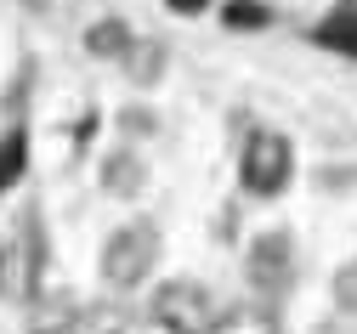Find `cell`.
Here are the masks:
<instances>
[{
    "label": "cell",
    "instance_id": "12",
    "mask_svg": "<svg viewBox=\"0 0 357 334\" xmlns=\"http://www.w3.org/2000/svg\"><path fill=\"white\" fill-rule=\"evenodd\" d=\"M215 334H278V317H273V312L250 317L244 306H227V312H221V328H215Z\"/></svg>",
    "mask_w": 357,
    "mask_h": 334
},
{
    "label": "cell",
    "instance_id": "10",
    "mask_svg": "<svg viewBox=\"0 0 357 334\" xmlns=\"http://www.w3.org/2000/svg\"><path fill=\"white\" fill-rule=\"evenodd\" d=\"M318 40L335 45V52H346V57H357V6H340V12L318 29Z\"/></svg>",
    "mask_w": 357,
    "mask_h": 334
},
{
    "label": "cell",
    "instance_id": "2",
    "mask_svg": "<svg viewBox=\"0 0 357 334\" xmlns=\"http://www.w3.org/2000/svg\"><path fill=\"white\" fill-rule=\"evenodd\" d=\"M46 232H40V215L23 210L17 227L0 238V301H12V306H29L40 295V278H46Z\"/></svg>",
    "mask_w": 357,
    "mask_h": 334
},
{
    "label": "cell",
    "instance_id": "9",
    "mask_svg": "<svg viewBox=\"0 0 357 334\" xmlns=\"http://www.w3.org/2000/svg\"><path fill=\"white\" fill-rule=\"evenodd\" d=\"M125 68H130V79H137V85H153L159 68H165V45H159V40H137V45L125 52Z\"/></svg>",
    "mask_w": 357,
    "mask_h": 334
},
{
    "label": "cell",
    "instance_id": "8",
    "mask_svg": "<svg viewBox=\"0 0 357 334\" xmlns=\"http://www.w3.org/2000/svg\"><path fill=\"white\" fill-rule=\"evenodd\" d=\"M130 45H137V29H130L125 17H97L91 29H85V52L102 57V63H125Z\"/></svg>",
    "mask_w": 357,
    "mask_h": 334
},
{
    "label": "cell",
    "instance_id": "3",
    "mask_svg": "<svg viewBox=\"0 0 357 334\" xmlns=\"http://www.w3.org/2000/svg\"><path fill=\"white\" fill-rule=\"evenodd\" d=\"M221 306L210 283L199 278H165L159 289L148 295V317L165 328V334H215L221 328Z\"/></svg>",
    "mask_w": 357,
    "mask_h": 334
},
{
    "label": "cell",
    "instance_id": "14",
    "mask_svg": "<svg viewBox=\"0 0 357 334\" xmlns=\"http://www.w3.org/2000/svg\"><path fill=\"white\" fill-rule=\"evenodd\" d=\"M148 125H153L148 114H125V130H130V136H148Z\"/></svg>",
    "mask_w": 357,
    "mask_h": 334
},
{
    "label": "cell",
    "instance_id": "4",
    "mask_svg": "<svg viewBox=\"0 0 357 334\" xmlns=\"http://www.w3.org/2000/svg\"><path fill=\"white\" fill-rule=\"evenodd\" d=\"M295 181V142L284 130H250L238 148V187L250 199H278Z\"/></svg>",
    "mask_w": 357,
    "mask_h": 334
},
{
    "label": "cell",
    "instance_id": "1",
    "mask_svg": "<svg viewBox=\"0 0 357 334\" xmlns=\"http://www.w3.org/2000/svg\"><path fill=\"white\" fill-rule=\"evenodd\" d=\"M159 255H165V232H159L148 215H137V221H125V227H114V232L102 238L97 278L108 283L114 295H137L142 283L153 278Z\"/></svg>",
    "mask_w": 357,
    "mask_h": 334
},
{
    "label": "cell",
    "instance_id": "7",
    "mask_svg": "<svg viewBox=\"0 0 357 334\" xmlns=\"http://www.w3.org/2000/svg\"><path fill=\"white\" fill-rule=\"evenodd\" d=\"M142 187H148V165H142L137 148H114L102 159V193L108 199H137Z\"/></svg>",
    "mask_w": 357,
    "mask_h": 334
},
{
    "label": "cell",
    "instance_id": "13",
    "mask_svg": "<svg viewBox=\"0 0 357 334\" xmlns=\"http://www.w3.org/2000/svg\"><path fill=\"white\" fill-rule=\"evenodd\" d=\"M335 312H346V317H357V255L335 272Z\"/></svg>",
    "mask_w": 357,
    "mask_h": 334
},
{
    "label": "cell",
    "instance_id": "11",
    "mask_svg": "<svg viewBox=\"0 0 357 334\" xmlns=\"http://www.w3.org/2000/svg\"><path fill=\"white\" fill-rule=\"evenodd\" d=\"M23 165H29V136L23 130H6V136H0V193L23 176Z\"/></svg>",
    "mask_w": 357,
    "mask_h": 334
},
{
    "label": "cell",
    "instance_id": "6",
    "mask_svg": "<svg viewBox=\"0 0 357 334\" xmlns=\"http://www.w3.org/2000/svg\"><path fill=\"white\" fill-rule=\"evenodd\" d=\"M85 328V306L68 289H40L23 306V334H79Z\"/></svg>",
    "mask_w": 357,
    "mask_h": 334
},
{
    "label": "cell",
    "instance_id": "5",
    "mask_svg": "<svg viewBox=\"0 0 357 334\" xmlns=\"http://www.w3.org/2000/svg\"><path fill=\"white\" fill-rule=\"evenodd\" d=\"M244 278H250V289H255L261 301H278L289 283H295V238H289V232H261V238H250Z\"/></svg>",
    "mask_w": 357,
    "mask_h": 334
}]
</instances>
